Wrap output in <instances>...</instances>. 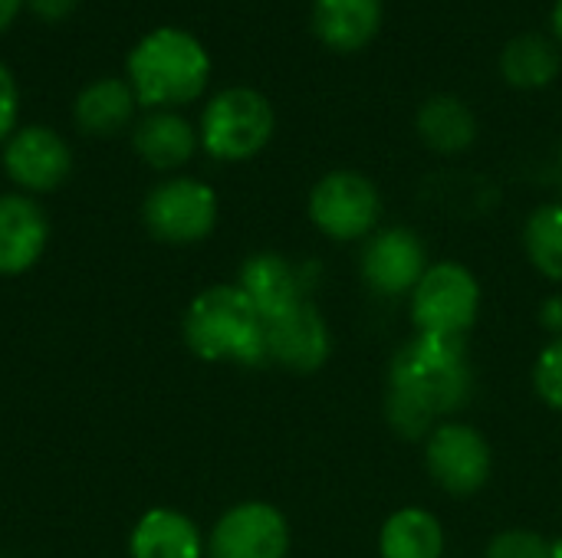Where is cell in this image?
<instances>
[{
	"instance_id": "cell-1",
	"label": "cell",
	"mask_w": 562,
	"mask_h": 558,
	"mask_svg": "<svg viewBox=\"0 0 562 558\" xmlns=\"http://www.w3.org/2000/svg\"><path fill=\"white\" fill-rule=\"evenodd\" d=\"M474 365L468 339L412 335L389 365L385 421L405 441H422L471 405Z\"/></svg>"
},
{
	"instance_id": "cell-2",
	"label": "cell",
	"mask_w": 562,
	"mask_h": 558,
	"mask_svg": "<svg viewBox=\"0 0 562 558\" xmlns=\"http://www.w3.org/2000/svg\"><path fill=\"white\" fill-rule=\"evenodd\" d=\"M181 332L184 345L201 362H224L244 368L267 362L263 319L237 283H217L201 289L184 309Z\"/></svg>"
},
{
	"instance_id": "cell-3",
	"label": "cell",
	"mask_w": 562,
	"mask_h": 558,
	"mask_svg": "<svg viewBox=\"0 0 562 558\" xmlns=\"http://www.w3.org/2000/svg\"><path fill=\"white\" fill-rule=\"evenodd\" d=\"M128 86L148 109H175L194 102L211 79V56L204 43L178 26L145 33L125 59Z\"/></svg>"
},
{
	"instance_id": "cell-4",
	"label": "cell",
	"mask_w": 562,
	"mask_h": 558,
	"mask_svg": "<svg viewBox=\"0 0 562 558\" xmlns=\"http://www.w3.org/2000/svg\"><path fill=\"white\" fill-rule=\"evenodd\" d=\"M481 283L471 266L458 260H438L425 270L408 296V312L418 335L468 339L481 316Z\"/></svg>"
},
{
	"instance_id": "cell-5",
	"label": "cell",
	"mask_w": 562,
	"mask_h": 558,
	"mask_svg": "<svg viewBox=\"0 0 562 558\" xmlns=\"http://www.w3.org/2000/svg\"><path fill=\"white\" fill-rule=\"evenodd\" d=\"M277 128L273 105L263 92L234 86L217 92L201 115V148L217 161H247L260 155Z\"/></svg>"
},
{
	"instance_id": "cell-6",
	"label": "cell",
	"mask_w": 562,
	"mask_h": 558,
	"mask_svg": "<svg viewBox=\"0 0 562 558\" xmlns=\"http://www.w3.org/2000/svg\"><path fill=\"white\" fill-rule=\"evenodd\" d=\"M310 220L313 227L336 240H369L382 220V194L372 178L359 171H329L310 191Z\"/></svg>"
},
{
	"instance_id": "cell-7",
	"label": "cell",
	"mask_w": 562,
	"mask_h": 558,
	"mask_svg": "<svg viewBox=\"0 0 562 558\" xmlns=\"http://www.w3.org/2000/svg\"><path fill=\"white\" fill-rule=\"evenodd\" d=\"M217 194L198 178H168L155 184L142 204V220L148 234L168 247H191L214 234L217 227Z\"/></svg>"
},
{
	"instance_id": "cell-8",
	"label": "cell",
	"mask_w": 562,
	"mask_h": 558,
	"mask_svg": "<svg viewBox=\"0 0 562 558\" xmlns=\"http://www.w3.org/2000/svg\"><path fill=\"white\" fill-rule=\"evenodd\" d=\"M425 470L448 497H474L491 483L494 451L491 441L464 421H445L425 437Z\"/></svg>"
},
{
	"instance_id": "cell-9",
	"label": "cell",
	"mask_w": 562,
	"mask_h": 558,
	"mask_svg": "<svg viewBox=\"0 0 562 558\" xmlns=\"http://www.w3.org/2000/svg\"><path fill=\"white\" fill-rule=\"evenodd\" d=\"M431 266L425 240L412 227H385L375 230L359 257V273L369 293L382 299L412 296L425 270Z\"/></svg>"
},
{
	"instance_id": "cell-10",
	"label": "cell",
	"mask_w": 562,
	"mask_h": 558,
	"mask_svg": "<svg viewBox=\"0 0 562 558\" xmlns=\"http://www.w3.org/2000/svg\"><path fill=\"white\" fill-rule=\"evenodd\" d=\"M290 523L263 500L231 506L207 536V558H286Z\"/></svg>"
},
{
	"instance_id": "cell-11",
	"label": "cell",
	"mask_w": 562,
	"mask_h": 558,
	"mask_svg": "<svg viewBox=\"0 0 562 558\" xmlns=\"http://www.w3.org/2000/svg\"><path fill=\"white\" fill-rule=\"evenodd\" d=\"M263 339H267V362H273L293 375H313L333 355L329 322L316 309L313 299L300 303L296 309H290L277 319H267Z\"/></svg>"
},
{
	"instance_id": "cell-12",
	"label": "cell",
	"mask_w": 562,
	"mask_h": 558,
	"mask_svg": "<svg viewBox=\"0 0 562 558\" xmlns=\"http://www.w3.org/2000/svg\"><path fill=\"white\" fill-rule=\"evenodd\" d=\"M3 168L23 194H49L69 178L72 151L59 132L46 125H26L7 138Z\"/></svg>"
},
{
	"instance_id": "cell-13",
	"label": "cell",
	"mask_w": 562,
	"mask_h": 558,
	"mask_svg": "<svg viewBox=\"0 0 562 558\" xmlns=\"http://www.w3.org/2000/svg\"><path fill=\"white\" fill-rule=\"evenodd\" d=\"M237 286L247 293L260 319H277L310 299V270L286 260L283 253H254L244 260Z\"/></svg>"
},
{
	"instance_id": "cell-14",
	"label": "cell",
	"mask_w": 562,
	"mask_h": 558,
	"mask_svg": "<svg viewBox=\"0 0 562 558\" xmlns=\"http://www.w3.org/2000/svg\"><path fill=\"white\" fill-rule=\"evenodd\" d=\"M49 243L46 210L30 194H0V276L33 270Z\"/></svg>"
},
{
	"instance_id": "cell-15",
	"label": "cell",
	"mask_w": 562,
	"mask_h": 558,
	"mask_svg": "<svg viewBox=\"0 0 562 558\" xmlns=\"http://www.w3.org/2000/svg\"><path fill=\"white\" fill-rule=\"evenodd\" d=\"M382 13V0H313V33L336 53H359L379 36Z\"/></svg>"
},
{
	"instance_id": "cell-16",
	"label": "cell",
	"mask_w": 562,
	"mask_h": 558,
	"mask_svg": "<svg viewBox=\"0 0 562 558\" xmlns=\"http://www.w3.org/2000/svg\"><path fill=\"white\" fill-rule=\"evenodd\" d=\"M128 556L132 558H207V543L198 529V523L178 510L158 506L148 510L132 536H128Z\"/></svg>"
},
{
	"instance_id": "cell-17",
	"label": "cell",
	"mask_w": 562,
	"mask_h": 558,
	"mask_svg": "<svg viewBox=\"0 0 562 558\" xmlns=\"http://www.w3.org/2000/svg\"><path fill=\"white\" fill-rule=\"evenodd\" d=\"M132 145H135L138 158L148 168L175 171V168H181V164H188L194 158L201 138H198V132L191 128L188 118H181L175 112H151L135 125Z\"/></svg>"
},
{
	"instance_id": "cell-18",
	"label": "cell",
	"mask_w": 562,
	"mask_h": 558,
	"mask_svg": "<svg viewBox=\"0 0 562 558\" xmlns=\"http://www.w3.org/2000/svg\"><path fill=\"white\" fill-rule=\"evenodd\" d=\"M379 558H445V526L431 510L402 506L379 529Z\"/></svg>"
},
{
	"instance_id": "cell-19",
	"label": "cell",
	"mask_w": 562,
	"mask_h": 558,
	"mask_svg": "<svg viewBox=\"0 0 562 558\" xmlns=\"http://www.w3.org/2000/svg\"><path fill=\"white\" fill-rule=\"evenodd\" d=\"M418 138L438 155H461L477 141V118L458 95H431L415 118Z\"/></svg>"
},
{
	"instance_id": "cell-20",
	"label": "cell",
	"mask_w": 562,
	"mask_h": 558,
	"mask_svg": "<svg viewBox=\"0 0 562 558\" xmlns=\"http://www.w3.org/2000/svg\"><path fill=\"white\" fill-rule=\"evenodd\" d=\"M135 92L122 79H95L89 82L72 105L76 125L89 135H115L122 132L135 115Z\"/></svg>"
},
{
	"instance_id": "cell-21",
	"label": "cell",
	"mask_w": 562,
	"mask_h": 558,
	"mask_svg": "<svg viewBox=\"0 0 562 558\" xmlns=\"http://www.w3.org/2000/svg\"><path fill=\"white\" fill-rule=\"evenodd\" d=\"M560 72V49L543 33H520L501 53V76L514 89H543Z\"/></svg>"
},
{
	"instance_id": "cell-22",
	"label": "cell",
	"mask_w": 562,
	"mask_h": 558,
	"mask_svg": "<svg viewBox=\"0 0 562 558\" xmlns=\"http://www.w3.org/2000/svg\"><path fill=\"white\" fill-rule=\"evenodd\" d=\"M524 250L540 276L562 286V201L543 204L527 217Z\"/></svg>"
},
{
	"instance_id": "cell-23",
	"label": "cell",
	"mask_w": 562,
	"mask_h": 558,
	"mask_svg": "<svg viewBox=\"0 0 562 558\" xmlns=\"http://www.w3.org/2000/svg\"><path fill=\"white\" fill-rule=\"evenodd\" d=\"M533 391L550 411L562 414V335H553L540 349L533 362Z\"/></svg>"
},
{
	"instance_id": "cell-24",
	"label": "cell",
	"mask_w": 562,
	"mask_h": 558,
	"mask_svg": "<svg viewBox=\"0 0 562 558\" xmlns=\"http://www.w3.org/2000/svg\"><path fill=\"white\" fill-rule=\"evenodd\" d=\"M484 558H550V539H543L537 529H524V526L501 529L487 543Z\"/></svg>"
},
{
	"instance_id": "cell-25",
	"label": "cell",
	"mask_w": 562,
	"mask_h": 558,
	"mask_svg": "<svg viewBox=\"0 0 562 558\" xmlns=\"http://www.w3.org/2000/svg\"><path fill=\"white\" fill-rule=\"evenodd\" d=\"M16 115H20V89L13 72L0 62V141H7L16 132Z\"/></svg>"
},
{
	"instance_id": "cell-26",
	"label": "cell",
	"mask_w": 562,
	"mask_h": 558,
	"mask_svg": "<svg viewBox=\"0 0 562 558\" xmlns=\"http://www.w3.org/2000/svg\"><path fill=\"white\" fill-rule=\"evenodd\" d=\"M76 3H79V0H30L33 13H36L40 20H66V16L72 13Z\"/></svg>"
},
{
	"instance_id": "cell-27",
	"label": "cell",
	"mask_w": 562,
	"mask_h": 558,
	"mask_svg": "<svg viewBox=\"0 0 562 558\" xmlns=\"http://www.w3.org/2000/svg\"><path fill=\"white\" fill-rule=\"evenodd\" d=\"M540 326L550 335H562V293L543 299V306H540Z\"/></svg>"
},
{
	"instance_id": "cell-28",
	"label": "cell",
	"mask_w": 562,
	"mask_h": 558,
	"mask_svg": "<svg viewBox=\"0 0 562 558\" xmlns=\"http://www.w3.org/2000/svg\"><path fill=\"white\" fill-rule=\"evenodd\" d=\"M23 0H0V33L13 23V16L20 13Z\"/></svg>"
},
{
	"instance_id": "cell-29",
	"label": "cell",
	"mask_w": 562,
	"mask_h": 558,
	"mask_svg": "<svg viewBox=\"0 0 562 558\" xmlns=\"http://www.w3.org/2000/svg\"><path fill=\"white\" fill-rule=\"evenodd\" d=\"M553 33H557V39L562 43V0L553 3Z\"/></svg>"
},
{
	"instance_id": "cell-30",
	"label": "cell",
	"mask_w": 562,
	"mask_h": 558,
	"mask_svg": "<svg viewBox=\"0 0 562 558\" xmlns=\"http://www.w3.org/2000/svg\"><path fill=\"white\" fill-rule=\"evenodd\" d=\"M550 558H562V536L550 543Z\"/></svg>"
}]
</instances>
